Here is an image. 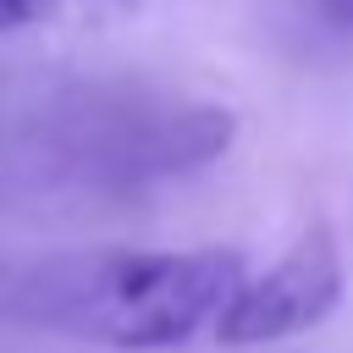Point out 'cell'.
Segmentation results:
<instances>
[{
	"instance_id": "cell-1",
	"label": "cell",
	"mask_w": 353,
	"mask_h": 353,
	"mask_svg": "<svg viewBox=\"0 0 353 353\" xmlns=\"http://www.w3.org/2000/svg\"><path fill=\"white\" fill-rule=\"evenodd\" d=\"M237 248H110L77 254L39 276L33 314L66 336L154 353L215 331L221 309L243 287Z\"/></svg>"
},
{
	"instance_id": "cell-2",
	"label": "cell",
	"mask_w": 353,
	"mask_h": 353,
	"mask_svg": "<svg viewBox=\"0 0 353 353\" xmlns=\"http://www.w3.org/2000/svg\"><path fill=\"white\" fill-rule=\"evenodd\" d=\"M342 287H347V270H342V248L331 226H309L276 265H265L259 276H243V287L215 320V342L265 347V342L314 331L325 314H336Z\"/></svg>"
},
{
	"instance_id": "cell-3",
	"label": "cell",
	"mask_w": 353,
	"mask_h": 353,
	"mask_svg": "<svg viewBox=\"0 0 353 353\" xmlns=\"http://www.w3.org/2000/svg\"><path fill=\"white\" fill-rule=\"evenodd\" d=\"M143 0H0L6 33H105L138 17Z\"/></svg>"
},
{
	"instance_id": "cell-4",
	"label": "cell",
	"mask_w": 353,
	"mask_h": 353,
	"mask_svg": "<svg viewBox=\"0 0 353 353\" xmlns=\"http://www.w3.org/2000/svg\"><path fill=\"white\" fill-rule=\"evenodd\" d=\"M336 6H342V11H347V17H353V0H336Z\"/></svg>"
}]
</instances>
